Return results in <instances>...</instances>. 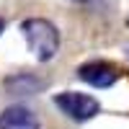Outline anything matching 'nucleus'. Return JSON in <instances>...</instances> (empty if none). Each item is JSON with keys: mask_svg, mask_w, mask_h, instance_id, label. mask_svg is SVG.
Returning a JSON list of instances; mask_svg holds the SVG:
<instances>
[{"mask_svg": "<svg viewBox=\"0 0 129 129\" xmlns=\"http://www.w3.org/2000/svg\"><path fill=\"white\" fill-rule=\"evenodd\" d=\"M21 31H23V39H26V44L31 49V54H34L39 62H49L57 54V49H59V31L52 26L49 21L28 18V21H23Z\"/></svg>", "mask_w": 129, "mask_h": 129, "instance_id": "f257e3e1", "label": "nucleus"}, {"mask_svg": "<svg viewBox=\"0 0 129 129\" xmlns=\"http://www.w3.org/2000/svg\"><path fill=\"white\" fill-rule=\"evenodd\" d=\"M54 103H57V109L64 116H70L72 121H88V119H93V116L101 111V106H98V101H95L93 95L75 93V90L59 93L54 98Z\"/></svg>", "mask_w": 129, "mask_h": 129, "instance_id": "f03ea898", "label": "nucleus"}, {"mask_svg": "<svg viewBox=\"0 0 129 129\" xmlns=\"http://www.w3.org/2000/svg\"><path fill=\"white\" fill-rule=\"evenodd\" d=\"M78 78L93 88H111L119 78V70L109 62H85L78 70Z\"/></svg>", "mask_w": 129, "mask_h": 129, "instance_id": "7ed1b4c3", "label": "nucleus"}, {"mask_svg": "<svg viewBox=\"0 0 129 129\" xmlns=\"http://www.w3.org/2000/svg\"><path fill=\"white\" fill-rule=\"evenodd\" d=\"M0 129H39V119L26 106H8L0 114Z\"/></svg>", "mask_w": 129, "mask_h": 129, "instance_id": "20e7f679", "label": "nucleus"}, {"mask_svg": "<svg viewBox=\"0 0 129 129\" xmlns=\"http://www.w3.org/2000/svg\"><path fill=\"white\" fill-rule=\"evenodd\" d=\"M0 34H3V21H0Z\"/></svg>", "mask_w": 129, "mask_h": 129, "instance_id": "39448f33", "label": "nucleus"}, {"mask_svg": "<svg viewBox=\"0 0 129 129\" xmlns=\"http://www.w3.org/2000/svg\"><path fill=\"white\" fill-rule=\"evenodd\" d=\"M80 3H83V0H80Z\"/></svg>", "mask_w": 129, "mask_h": 129, "instance_id": "423d86ee", "label": "nucleus"}, {"mask_svg": "<svg viewBox=\"0 0 129 129\" xmlns=\"http://www.w3.org/2000/svg\"><path fill=\"white\" fill-rule=\"evenodd\" d=\"M126 21H129V18H126Z\"/></svg>", "mask_w": 129, "mask_h": 129, "instance_id": "0eeeda50", "label": "nucleus"}]
</instances>
